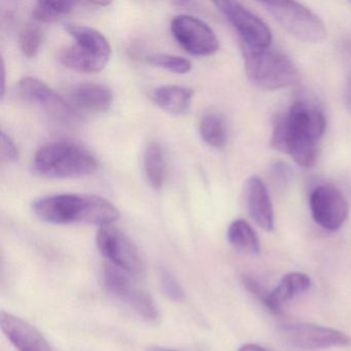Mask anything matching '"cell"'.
Wrapping results in <instances>:
<instances>
[{
    "label": "cell",
    "mask_w": 351,
    "mask_h": 351,
    "mask_svg": "<svg viewBox=\"0 0 351 351\" xmlns=\"http://www.w3.org/2000/svg\"><path fill=\"white\" fill-rule=\"evenodd\" d=\"M326 128L324 112L303 100L293 102L289 112L273 121L271 145L287 154L302 167L314 166L317 159V143Z\"/></svg>",
    "instance_id": "1"
},
{
    "label": "cell",
    "mask_w": 351,
    "mask_h": 351,
    "mask_svg": "<svg viewBox=\"0 0 351 351\" xmlns=\"http://www.w3.org/2000/svg\"><path fill=\"white\" fill-rule=\"evenodd\" d=\"M40 221L53 225H87L106 227L118 221L120 211L104 197L90 194H57L43 197L32 204Z\"/></svg>",
    "instance_id": "2"
},
{
    "label": "cell",
    "mask_w": 351,
    "mask_h": 351,
    "mask_svg": "<svg viewBox=\"0 0 351 351\" xmlns=\"http://www.w3.org/2000/svg\"><path fill=\"white\" fill-rule=\"evenodd\" d=\"M96 158L81 145L69 141L47 143L36 151L34 173L45 178H80L97 170Z\"/></svg>",
    "instance_id": "3"
},
{
    "label": "cell",
    "mask_w": 351,
    "mask_h": 351,
    "mask_svg": "<svg viewBox=\"0 0 351 351\" xmlns=\"http://www.w3.org/2000/svg\"><path fill=\"white\" fill-rule=\"evenodd\" d=\"M243 57L246 77L258 89L276 91L300 81L297 66L282 53L243 47Z\"/></svg>",
    "instance_id": "4"
},
{
    "label": "cell",
    "mask_w": 351,
    "mask_h": 351,
    "mask_svg": "<svg viewBox=\"0 0 351 351\" xmlns=\"http://www.w3.org/2000/svg\"><path fill=\"white\" fill-rule=\"evenodd\" d=\"M65 30L75 44L59 52L61 64L77 73H100L112 56V47L108 38L88 26L69 24Z\"/></svg>",
    "instance_id": "5"
},
{
    "label": "cell",
    "mask_w": 351,
    "mask_h": 351,
    "mask_svg": "<svg viewBox=\"0 0 351 351\" xmlns=\"http://www.w3.org/2000/svg\"><path fill=\"white\" fill-rule=\"evenodd\" d=\"M270 15L298 40L319 43L326 38L324 22L317 15L295 1H260Z\"/></svg>",
    "instance_id": "6"
},
{
    "label": "cell",
    "mask_w": 351,
    "mask_h": 351,
    "mask_svg": "<svg viewBox=\"0 0 351 351\" xmlns=\"http://www.w3.org/2000/svg\"><path fill=\"white\" fill-rule=\"evenodd\" d=\"M132 275L117 267L108 265L104 269V287L108 293L132 310L145 322H155L159 318V312L151 295L139 287L131 278Z\"/></svg>",
    "instance_id": "7"
},
{
    "label": "cell",
    "mask_w": 351,
    "mask_h": 351,
    "mask_svg": "<svg viewBox=\"0 0 351 351\" xmlns=\"http://www.w3.org/2000/svg\"><path fill=\"white\" fill-rule=\"evenodd\" d=\"M100 254L112 264L130 275H141L145 264L135 244L124 233L112 226L101 227L96 235Z\"/></svg>",
    "instance_id": "8"
},
{
    "label": "cell",
    "mask_w": 351,
    "mask_h": 351,
    "mask_svg": "<svg viewBox=\"0 0 351 351\" xmlns=\"http://www.w3.org/2000/svg\"><path fill=\"white\" fill-rule=\"evenodd\" d=\"M217 9L235 28L243 42L250 49L270 48L272 34L264 21L237 1L221 0L215 3Z\"/></svg>",
    "instance_id": "9"
},
{
    "label": "cell",
    "mask_w": 351,
    "mask_h": 351,
    "mask_svg": "<svg viewBox=\"0 0 351 351\" xmlns=\"http://www.w3.org/2000/svg\"><path fill=\"white\" fill-rule=\"evenodd\" d=\"M170 27L178 44L189 54L210 56L219 50L217 34L198 18L189 15L176 16Z\"/></svg>",
    "instance_id": "10"
},
{
    "label": "cell",
    "mask_w": 351,
    "mask_h": 351,
    "mask_svg": "<svg viewBox=\"0 0 351 351\" xmlns=\"http://www.w3.org/2000/svg\"><path fill=\"white\" fill-rule=\"evenodd\" d=\"M309 207L315 223L328 231L340 229L349 215L346 198L332 184H320L313 189L309 197Z\"/></svg>",
    "instance_id": "11"
},
{
    "label": "cell",
    "mask_w": 351,
    "mask_h": 351,
    "mask_svg": "<svg viewBox=\"0 0 351 351\" xmlns=\"http://www.w3.org/2000/svg\"><path fill=\"white\" fill-rule=\"evenodd\" d=\"M280 334L289 344L307 350L346 347L351 343L350 337L345 332L316 324H283Z\"/></svg>",
    "instance_id": "12"
},
{
    "label": "cell",
    "mask_w": 351,
    "mask_h": 351,
    "mask_svg": "<svg viewBox=\"0 0 351 351\" xmlns=\"http://www.w3.org/2000/svg\"><path fill=\"white\" fill-rule=\"evenodd\" d=\"M18 90L22 99L40 106L55 120L69 123L77 119V112L73 106L36 77H24L19 82Z\"/></svg>",
    "instance_id": "13"
},
{
    "label": "cell",
    "mask_w": 351,
    "mask_h": 351,
    "mask_svg": "<svg viewBox=\"0 0 351 351\" xmlns=\"http://www.w3.org/2000/svg\"><path fill=\"white\" fill-rule=\"evenodd\" d=\"M1 328L18 351H54L45 337L25 320L1 311Z\"/></svg>",
    "instance_id": "14"
},
{
    "label": "cell",
    "mask_w": 351,
    "mask_h": 351,
    "mask_svg": "<svg viewBox=\"0 0 351 351\" xmlns=\"http://www.w3.org/2000/svg\"><path fill=\"white\" fill-rule=\"evenodd\" d=\"M246 204L254 223L267 232L274 230V210L266 184L258 176L246 180Z\"/></svg>",
    "instance_id": "15"
},
{
    "label": "cell",
    "mask_w": 351,
    "mask_h": 351,
    "mask_svg": "<svg viewBox=\"0 0 351 351\" xmlns=\"http://www.w3.org/2000/svg\"><path fill=\"white\" fill-rule=\"evenodd\" d=\"M311 285V278L305 273H289L282 277L273 291L268 293L265 306L273 313H280L285 304L307 291Z\"/></svg>",
    "instance_id": "16"
},
{
    "label": "cell",
    "mask_w": 351,
    "mask_h": 351,
    "mask_svg": "<svg viewBox=\"0 0 351 351\" xmlns=\"http://www.w3.org/2000/svg\"><path fill=\"white\" fill-rule=\"evenodd\" d=\"M71 99L73 108L100 114L110 110L114 102V93L104 84L84 83L73 88Z\"/></svg>",
    "instance_id": "17"
},
{
    "label": "cell",
    "mask_w": 351,
    "mask_h": 351,
    "mask_svg": "<svg viewBox=\"0 0 351 351\" xmlns=\"http://www.w3.org/2000/svg\"><path fill=\"white\" fill-rule=\"evenodd\" d=\"M194 91L190 88L176 85L158 87L153 92V100L158 106L176 116L188 114L192 106Z\"/></svg>",
    "instance_id": "18"
},
{
    "label": "cell",
    "mask_w": 351,
    "mask_h": 351,
    "mask_svg": "<svg viewBox=\"0 0 351 351\" xmlns=\"http://www.w3.org/2000/svg\"><path fill=\"white\" fill-rule=\"evenodd\" d=\"M228 241L234 250L248 256H256L261 252L260 239L252 226L244 219H236L228 228Z\"/></svg>",
    "instance_id": "19"
},
{
    "label": "cell",
    "mask_w": 351,
    "mask_h": 351,
    "mask_svg": "<svg viewBox=\"0 0 351 351\" xmlns=\"http://www.w3.org/2000/svg\"><path fill=\"white\" fill-rule=\"evenodd\" d=\"M203 141L215 149H223L228 143L227 123L219 114H208L203 117L199 126Z\"/></svg>",
    "instance_id": "20"
},
{
    "label": "cell",
    "mask_w": 351,
    "mask_h": 351,
    "mask_svg": "<svg viewBox=\"0 0 351 351\" xmlns=\"http://www.w3.org/2000/svg\"><path fill=\"white\" fill-rule=\"evenodd\" d=\"M145 171L151 186L160 189L165 180V160L163 149L157 143L147 145L145 153Z\"/></svg>",
    "instance_id": "21"
},
{
    "label": "cell",
    "mask_w": 351,
    "mask_h": 351,
    "mask_svg": "<svg viewBox=\"0 0 351 351\" xmlns=\"http://www.w3.org/2000/svg\"><path fill=\"white\" fill-rule=\"evenodd\" d=\"M75 1H38L32 10V17L40 23H53L73 11Z\"/></svg>",
    "instance_id": "22"
},
{
    "label": "cell",
    "mask_w": 351,
    "mask_h": 351,
    "mask_svg": "<svg viewBox=\"0 0 351 351\" xmlns=\"http://www.w3.org/2000/svg\"><path fill=\"white\" fill-rule=\"evenodd\" d=\"M147 62L170 73L186 75L192 69V62L184 57L169 54H155L147 57Z\"/></svg>",
    "instance_id": "23"
},
{
    "label": "cell",
    "mask_w": 351,
    "mask_h": 351,
    "mask_svg": "<svg viewBox=\"0 0 351 351\" xmlns=\"http://www.w3.org/2000/svg\"><path fill=\"white\" fill-rule=\"evenodd\" d=\"M42 45V32L36 25L25 26L19 34V48L27 58H34Z\"/></svg>",
    "instance_id": "24"
},
{
    "label": "cell",
    "mask_w": 351,
    "mask_h": 351,
    "mask_svg": "<svg viewBox=\"0 0 351 351\" xmlns=\"http://www.w3.org/2000/svg\"><path fill=\"white\" fill-rule=\"evenodd\" d=\"M160 281L162 289L170 300L174 302H182L186 298L184 289H182L178 279L166 269L160 271Z\"/></svg>",
    "instance_id": "25"
},
{
    "label": "cell",
    "mask_w": 351,
    "mask_h": 351,
    "mask_svg": "<svg viewBox=\"0 0 351 351\" xmlns=\"http://www.w3.org/2000/svg\"><path fill=\"white\" fill-rule=\"evenodd\" d=\"M1 159L9 163H13L19 159V151L15 143L5 132H1Z\"/></svg>",
    "instance_id": "26"
},
{
    "label": "cell",
    "mask_w": 351,
    "mask_h": 351,
    "mask_svg": "<svg viewBox=\"0 0 351 351\" xmlns=\"http://www.w3.org/2000/svg\"><path fill=\"white\" fill-rule=\"evenodd\" d=\"M272 176L279 184H285L291 180V168L283 162H276L272 167Z\"/></svg>",
    "instance_id": "27"
},
{
    "label": "cell",
    "mask_w": 351,
    "mask_h": 351,
    "mask_svg": "<svg viewBox=\"0 0 351 351\" xmlns=\"http://www.w3.org/2000/svg\"><path fill=\"white\" fill-rule=\"evenodd\" d=\"M238 351H269L267 350L264 347L260 346L258 344H254V343H248V344L243 345V346L240 347L239 350Z\"/></svg>",
    "instance_id": "28"
},
{
    "label": "cell",
    "mask_w": 351,
    "mask_h": 351,
    "mask_svg": "<svg viewBox=\"0 0 351 351\" xmlns=\"http://www.w3.org/2000/svg\"><path fill=\"white\" fill-rule=\"evenodd\" d=\"M345 101H346L347 108L351 112V75L347 82L346 91H345Z\"/></svg>",
    "instance_id": "29"
},
{
    "label": "cell",
    "mask_w": 351,
    "mask_h": 351,
    "mask_svg": "<svg viewBox=\"0 0 351 351\" xmlns=\"http://www.w3.org/2000/svg\"><path fill=\"white\" fill-rule=\"evenodd\" d=\"M3 88H1V97L3 98V96H5V62L3 61Z\"/></svg>",
    "instance_id": "30"
},
{
    "label": "cell",
    "mask_w": 351,
    "mask_h": 351,
    "mask_svg": "<svg viewBox=\"0 0 351 351\" xmlns=\"http://www.w3.org/2000/svg\"><path fill=\"white\" fill-rule=\"evenodd\" d=\"M151 351H176L173 349L164 348V347H156V348L152 349Z\"/></svg>",
    "instance_id": "31"
}]
</instances>
